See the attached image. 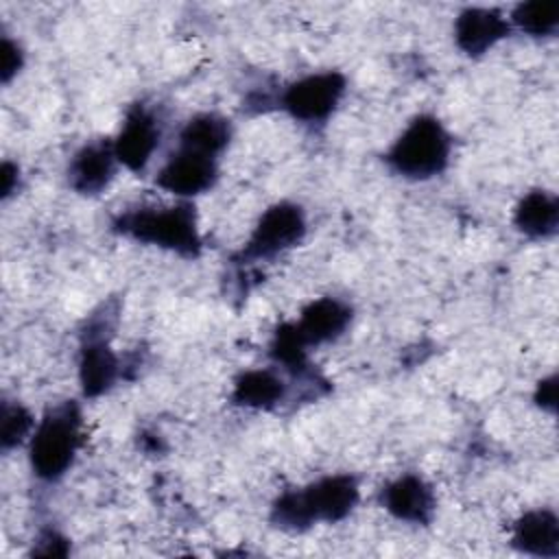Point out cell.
<instances>
[{"label": "cell", "mask_w": 559, "mask_h": 559, "mask_svg": "<svg viewBox=\"0 0 559 559\" xmlns=\"http://www.w3.org/2000/svg\"><path fill=\"white\" fill-rule=\"evenodd\" d=\"M345 94V76L341 72H319L308 74L295 83H290L280 105L299 122H323L332 116L338 100Z\"/></svg>", "instance_id": "5b68a950"}, {"label": "cell", "mask_w": 559, "mask_h": 559, "mask_svg": "<svg viewBox=\"0 0 559 559\" xmlns=\"http://www.w3.org/2000/svg\"><path fill=\"white\" fill-rule=\"evenodd\" d=\"M515 227L531 238H548L559 225V203L557 197L544 190L528 192L515 207Z\"/></svg>", "instance_id": "9a60e30c"}, {"label": "cell", "mask_w": 559, "mask_h": 559, "mask_svg": "<svg viewBox=\"0 0 559 559\" xmlns=\"http://www.w3.org/2000/svg\"><path fill=\"white\" fill-rule=\"evenodd\" d=\"M218 179L216 157L179 146L157 173L155 183L177 197H194L210 190Z\"/></svg>", "instance_id": "ba28073f"}, {"label": "cell", "mask_w": 559, "mask_h": 559, "mask_svg": "<svg viewBox=\"0 0 559 559\" xmlns=\"http://www.w3.org/2000/svg\"><path fill=\"white\" fill-rule=\"evenodd\" d=\"M535 402H537L542 408H546V411H555V406H557V378H555V376H548V378H544V380L537 384Z\"/></svg>", "instance_id": "603a6c76"}, {"label": "cell", "mask_w": 559, "mask_h": 559, "mask_svg": "<svg viewBox=\"0 0 559 559\" xmlns=\"http://www.w3.org/2000/svg\"><path fill=\"white\" fill-rule=\"evenodd\" d=\"M513 546L522 552L537 557L559 555V520L548 509H537L524 513L513 524Z\"/></svg>", "instance_id": "5bb4252c"}, {"label": "cell", "mask_w": 559, "mask_h": 559, "mask_svg": "<svg viewBox=\"0 0 559 559\" xmlns=\"http://www.w3.org/2000/svg\"><path fill=\"white\" fill-rule=\"evenodd\" d=\"M358 502V483L349 474L325 476L306 489L284 491L271 509V520L284 531H306L314 522H338Z\"/></svg>", "instance_id": "6da1fadb"}, {"label": "cell", "mask_w": 559, "mask_h": 559, "mask_svg": "<svg viewBox=\"0 0 559 559\" xmlns=\"http://www.w3.org/2000/svg\"><path fill=\"white\" fill-rule=\"evenodd\" d=\"M81 443V411L74 402L50 408L31 439L33 474L46 483L59 480L72 465Z\"/></svg>", "instance_id": "277c9868"}, {"label": "cell", "mask_w": 559, "mask_h": 559, "mask_svg": "<svg viewBox=\"0 0 559 559\" xmlns=\"http://www.w3.org/2000/svg\"><path fill=\"white\" fill-rule=\"evenodd\" d=\"M513 24L531 37L552 35L559 26V2H522L513 9Z\"/></svg>", "instance_id": "ac0fdd59"}, {"label": "cell", "mask_w": 559, "mask_h": 559, "mask_svg": "<svg viewBox=\"0 0 559 559\" xmlns=\"http://www.w3.org/2000/svg\"><path fill=\"white\" fill-rule=\"evenodd\" d=\"M107 317L96 319L87 325L81 343V358H79V380L85 397H98L109 391L120 373V362L116 354L109 349L107 336Z\"/></svg>", "instance_id": "52a82bcc"}, {"label": "cell", "mask_w": 559, "mask_h": 559, "mask_svg": "<svg viewBox=\"0 0 559 559\" xmlns=\"http://www.w3.org/2000/svg\"><path fill=\"white\" fill-rule=\"evenodd\" d=\"M229 138H231V127L223 116L199 114L183 124L179 133V146L216 157L218 153L225 151V146L229 144Z\"/></svg>", "instance_id": "2e32d148"}, {"label": "cell", "mask_w": 559, "mask_h": 559, "mask_svg": "<svg viewBox=\"0 0 559 559\" xmlns=\"http://www.w3.org/2000/svg\"><path fill=\"white\" fill-rule=\"evenodd\" d=\"M33 430V415L22 404H2V424H0V443L2 450H11L26 439Z\"/></svg>", "instance_id": "ffe728a7"}, {"label": "cell", "mask_w": 559, "mask_h": 559, "mask_svg": "<svg viewBox=\"0 0 559 559\" xmlns=\"http://www.w3.org/2000/svg\"><path fill=\"white\" fill-rule=\"evenodd\" d=\"M380 500L393 518L413 524H428L437 507L432 487L417 474H404L382 487Z\"/></svg>", "instance_id": "8fae6325"}, {"label": "cell", "mask_w": 559, "mask_h": 559, "mask_svg": "<svg viewBox=\"0 0 559 559\" xmlns=\"http://www.w3.org/2000/svg\"><path fill=\"white\" fill-rule=\"evenodd\" d=\"M284 382L266 369H253L245 371L234 382L231 400L238 406L249 408H271L284 397Z\"/></svg>", "instance_id": "e0dca14e"}, {"label": "cell", "mask_w": 559, "mask_h": 559, "mask_svg": "<svg viewBox=\"0 0 559 559\" xmlns=\"http://www.w3.org/2000/svg\"><path fill=\"white\" fill-rule=\"evenodd\" d=\"M352 321V308L336 297H321L308 304L295 323L308 347L338 338Z\"/></svg>", "instance_id": "4fadbf2b"}, {"label": "cell", "mask_w": 559, "mask_h": 559, "mask_svg": "<svg viewBox=\"0 0 559 559\" xmlns=\"http://www.w3.org/2000/svg\"><path fill=\"white\" fill-rule=\"evenodd\" d=\"M0 179H2V199H7L17 186V166H13L11 162H4Z\"/></svg>", "instance_id": "cb8c5ba5"}, {"label": "cell", "mask_w": 559, "mask_h": 559, "mask_svg": "<svg viewBox=\"0 0 559 559\" xmlns=\"http://www.w3.org/2000/svg\"><path fill=\"white\" fill-rule=\"evenodd\" d=\"M159 144V124L155 116L142 105H133L122 122L120 133L114 140V151L120 164L140 173L151 162Z\"/></svg>", "instance_id": "9c48e42d"}, {"label": "cell", "mask_w": 559, "mask_h": 559, "mask_svg": "<svg viewBox=\"0 0 559 559\" xmlns=\"http://www.w3.org/2000/svg\"><path fill=\"white\" fill-rule=\"evenodd\" d=\"M450 135L443 124L428 114L411 120L402 135L386 151L389 168L408 179H430L445 170L450 159Z\"/></svg>", "instance_id": "3957f363"}, {"label": "cell", "mask_w": 559, "mask_h": 559, "mask_svg": "<svg viewBox=\"0 0 559 559\" xmlns=\"http://www.w3.org/2000/svg\"><path fill=\"white\" fill-rule=\"evenodd\" d=\"M111 227L114 231L138 242L155 245L186 258H197L203 247L192 203H177L168 207H135L116 216Z\"/></svg>", "instance_id": "7a4b0ae2"}, {"label": "cell", "mask_w": 559, "mask_h": 559, "mask_svg": "<svg viewBox=\"0 0 559 559\" xmlns=\"http://www.w3.org/2000/svg\"><path fill=\"white\" fill-rule=\"evenodd\" d=\"M509 31V22L496 9H465L454 22L456 46L469 57L487 52L504 39Z\"/></svg>", "instance_id": "7c38bea8"}, {"label": "cell", "mask_w": 559, "mask_h": 559, "mask_svg": "<svg viewBox=\"0 0 559 559\" xmlns=\"http://www.w3.org/2000/svg\"><path fill=\"white\" fill-rule=\"evenodd\" d=\"M0 57H2V61H0V76H2V83H9L11 76H15L20 72L24 59H22V52H20L17 44L11 41L9 37L2 39Z\"/></svg>", "instance_id": "44dd1931"}, {"label": "cell", "mask_w": 559, "mask_h": 559, "mask_svg": "<svg viewBox=\"0 0 559 559\" xmlns=\"http://www.w3.org/2000/svg\"><path fill=\"white\" fill-rule=\"evenodd\" d=\"M39 544L44 546H37L33 548V555H52V557H63L68 555V539L61 537L59 533L55 531H48L39 537Z\"/></svg>", "instance_id": "7402d4cb"}, {"label": "cell", "mask_w": 559, "mask_h": 559, "mask_svg": "<svg viewBox=\"0 0 559 559\" xmlns=\"http://www.w3.org/2000/svg\"><path fill=\"white\" fill-rule=\"evenodd\" d=\"M304 234H306L304 210L295 203L280 201L271 205L255 223L242 249V258L245 260L273 258L280 251H286L297 242H301Z\"/></svg>", "instance_id": "8992f818"}, {"label": "cell", "mask_w": 559, "mask_h": 559, "mask_svg": "<svg viewBox=\"0 0 559 559\" xmlns=\"http://www.w3.org/2000/svg\"><path fill=\"white\" fill-rule=\"evenodd\" d=\"M271 356L295 373L308 369V345L295 323H282L271 341Z\"/></svg>", "instance_id": "d6986e66"}, {"label": "cell", "mask_w": 559, "mask_h": 559, "mask_svg": "<svg viewBox=\"0 0 559 559\" xmlns=\"http://www.w3.org/2000/svg\"><path fill=\"white\" fill-rule=\"evenodd\" d=\"M116 151L114 142L98 140L81 146L68 166V186L79 194L103 192L116 173Z\"/></svg>", "instance_id": "30bf717a"}]
</instances>
